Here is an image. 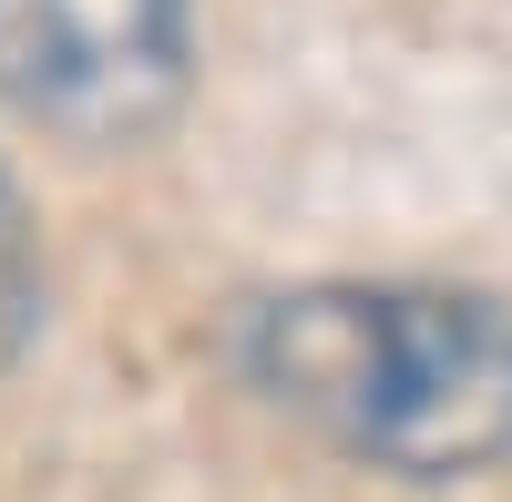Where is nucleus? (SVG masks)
Listing matches in <instances>:
<instances>
[{
    "label": "nucleus",
    "instance_id": "f257e3e1",
    "mask_svg": "<svg viewBox=\"0 0 512 502\" xmlns=\"http://www.w3.org/2000/svg\"><path fill=\"white\" fill-rule=\"evenodd\" d=\"M236 369L359 472L482 482L512 462V298L492 287L308 277L246 308Z\"/></svg>",
    "mask_w": 512,
    "mask_h": 502
},
{
    "label": "nucleus",
    "instance_id": "f03ea898",
    "mask_svg": "<svg viewBox=\"0 0 512 502\" xmlns=\"http://www.w3.org/2000/svg\"><path fill=\"white\" fill-rule=\"evenodd\" d=\"M195 82V0H0V113L113 154Z\"/></svg>",
    "mask_w": 512,
    "mask_h": 502
},
{
    "label": "nucleus",
    "instance_id": "7ed1b4c3",
    "mask_svg": "<svg viewBox=\"0 0 512 502\" xmlns=\"http://www.w3.org/2000/svg\"><path fill=\"white\" fill-rule=\"evenodd\" d=\"M31 328H41V226H31L21 185L0 175V369L31 349Z\"/></svg>",
    "mask_w": 512,
    "mask_h": 502
}]
</instances>
